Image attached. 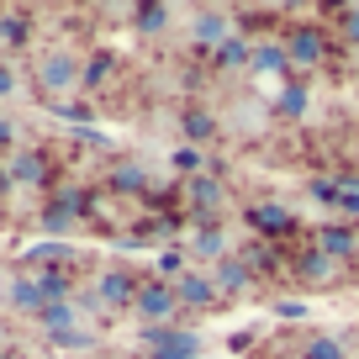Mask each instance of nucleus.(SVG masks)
<instances>
[{"label":"nucleus","mask_w":359,"mask_h":359,"mask_svg":"<svg viewBox=\"0 0 359 359\" xmlns=\"http://www.w3.org/2000/svg\"><path fill=\"white\" fill-rule=\"evenodd\" d=\"M137 291H143V275H137V269H101V275H95V296H101L106 312L133 306Z\"/></svg>","instance_id":"11"},{"label":"nucleus","mask_w":359,"mask_h":359,"mask_svg":"<svg viewBox=\"0 0 359 359\" xmlns=\"http://www.w3.org/2000/svg\"><path fill=\"white\" fill-rule=\"evenodd\" d=\"M243 227L254 238H264V243H280V248L302 233V222H296V212L285 201H248L243 206Z\"/></svg>","instance_id":"2"},{"label":"nucleus","mask_w":359,"mask_h":359,"mask_svg":"<svg viewBox=\"0 0 359 359\" xmlns=\"http://www.w3.org/2000/svg\"><path fill=\"white\" fill-rule=\"evenodd\" d=\"M312 248H323V254L338 259V264H359V227L338 217V222H327V227L312 233Z\"/></svg>","instance_id":"12"},{"label":"nucleus","mask_w":359,"mask_h":359,"mask_svg":"<svg viewBox=\"0 0 359 359\" xmlns=\"http://www.w3.org/2000/svg\"><path fill=\"white\" fill-rule=\"evenodd\" d=\"M238 32V22H233V11H222V6H212V11H196V27H191V43H196V53L201 58H212L217 48L227 43V37Z\"/></svg>","instance_id":"10"},{"label":"nucleus","mask_w":359,"mask_h":359,"mask_svg":"<svg viewBox=\"0 0 359 359\" xmlns=\"http://www.w3.org/2000/svg\"><path fill=\"white\" fill-rule=\"evenodd\" d=\"M37 222H43V233H69V227H74L79 217L69 212L64 201H53V196H48V201H43V212H37Z\"/></svg>","instance_id":"28"},{"label":"nucleus","mask_w":359,"mask_h":359,"mask_svg":"<svg viewBox=\"0 0 359 359\" xmlns=\"http://www.w3.org/2000/svg\"><path fill=\"white\" fill-rule=\"evenodd\" d=\"M27 37H32V11H0V43L22 48Z\"/></svg>","instance_id":"27"},{"label":"nucleus","mask_w":359,"mask_h":359,"mask_svg":"<svg viewBox=\"0 0 359 359\" xmlns=\"http://www.w3.org/2000/svg\"><path fill=\"white\" fill-rule=\"evenodd\" d=\"M53 116H58V122H69V127H79V133H85V127L95 122L101 111H95V101H58V106H53Z\"/></svg>","instance_id":"29"},{"label":"nucleus","mask_w":359,"mask_h":359,"mask_svg":"<svg viewBox=\"0 0 359 359\" xmlns=\"http://www.w3.org/2000/svg\"><path fill=\"white\" fill-rule=\"evenodd\" d=\"M79 69H85V64H79L74 53H64V48H53V53H43V58H37V74H32V79H37V90H43L48 101L58 106V95L79 85Z\"/></svg>","instance_id":"7"},{"label":"nucleus","mask_w":359,"mask_h":359,"mask_svg":"<svg viewBox=\"0 0 359 359\" xmlns=\"http://www.w3.org/2000/svg\"><path fill=\"white\" fill-rule=\"evenodd\" d=\"M248 64H254V43H248V37H238V32L227 37L212 58H206V69H212V74H243Z\"/></svg>","instance_id":"17"},{"label":"nucleus","mask_w":359,"mask_h":359,"mask_svg":"<svg viewBox=\"0 0 359 359\" xmlns=\"http://www.w3.org/2000/svg\"><path fill=\"white\" fill-rule=\"evenodd\" d=\"M11 154H16V122L0 116V158H11Z\"/></svg>","instance_id":"36"},{"label":"nucleus","mask_w":359,"mask_h":359,"mask_svg":"<svg viewBox=\"0 0 359 359\" xmlns=\"http://www.w3.org/2000/svg\"><path fill=\"white\" fill-rule=\"evenodd\" d=\"M185 254L191 259H206V264H222L233 248H227V233H222V222H196V233L185 238Z\"/></svg>","instance_id":"16"},{"label":"nucleus","mask_w":359,"mask_h":359,"mask_svg":"<svg viewBox=\"0 0 359 359\" xmlns=\"http://www.w3.org/2000/svg\"><path fill=\"white\" fill-rule=\"evenodd\" d=\"M74 143H85V148H101V154H106V148H111V143H106V133H95V127H85V133H74Z\"/></svg>","instance_id":"37"},{"label":"nucleus","mask_w":359,"mask_h":359,"mask_svg":"<svg viewBox=\"0 0 359 359\" xmlns=\"http://www.w3.org/2000/svg\"><path fill=\"white\" fill-rule=\"evenodd\" d=\"M106 191H111V196H133V201H143V196L154 191V180H148V169L137 164V158H122V164L106 169Z\"/></svg>","instance_id":"14"},{"label":"nucleus","mask_w":359,"mask_h":359,"mask_svg":"<svg viewBox=\"0 0 359 359\" xmlns=\"http://www.w3.org/2000/svg\"><path fill=\"white\" fill-rule=\"evenodd\" d=\"M48 344L53 348H79V354H85V348H95V333H90V327H69V333L48 338Z\"/></svg>","instance_id":"33"},{"label":"nucleus","mask_w":359,"mask_h":359,"mask_svg":"<svg viewBox=\"0 0 359 359\" xmlns=\"http://www.w3.org/2000/svg\"><path fill=\"white\" fill-rule=\"evenodd\" d=\"M6 95H16V69L11 64H0V101H6Z\"/></svg>","instance_id":"38"},{"label":"nucleus","mask_w":359,"mask_h":359,"mask_svg":"<svg viewBox=\"0 0 359 359\" xmlns=\"http://www.w3.org/2000/svg\"><path fill=\"white\" fill-rule=\"evenodd\" d=\"M0 354H6V348H0Z\"/></svg>","instance_id":"41"},{"label":"nucleus","mask_w":359,"mask_h":359,"mask_svg":"<svg viewBox=\"0 0 359 359\" xmlns=\"http://www.w3.org/2000/svg\"><path fill=\"white\" fill-rule=\"evenodd\" d=\"M180 133H185V143H191V148H201V143H212V137H217V116L206 111V106H185V111H180Z\"/></svg>","instance_id":"21"},{"label":"nucleus","mask_w":359,"mask_h":359,"mask_svg":"<svg viewBox=\"0 0 359 359\" xmlns=\"http://www.w3.org/2000/svg\"><path fill=\"white\" fill-rule=\"evenodd\" d=\"M185 243H175V248H158V280H180L185 275Z\"/></svg>","instance_id":"31"},{"label":"nucleus","mask_w":359,"mask_h":359,"mask_svg":"<svg viewBox=\"0 0 359 359\" xmlns=\"http://www.w3.org/2000/svg\"><path fill=\"white\" fill-rule=\"evenodd\" d=\"M291 280H302L306 291H333V285L344 280V264L306 243V248H296V259H291Z\"/></svg>","instance_id":"6"},{"label":"nucleus","mask_w":359,"mask_h":359,"mask_svg":"<svg viewBox=\"0 0 359 359\" xmlns=\"http://www.w3.org/2000/svg\"><path fill=\"white\" fill-rule=\"evenodd\" d=\"M296 359H348V348L338 344V338H306Z\"/></svg>","instance_id":"32"},{"label":"nucleus","mask_w":359,"mask_h":359,"mask_svg":"<svg viewBox=\"0 0 359 359\" xmlns=\"http://www.w3.org/2000/svg\"><path fill=\"white\" fill-rule=\"evenodd\" d=\"M248 344H254V333H233V338H227V348H233V354H243Z\"/></svg>","instance_id":"39"},{"label":"nucleus","mask_w":359,"mask_h":359,"mask_svg":"<svg viewBox=\"0 0 359 359\" xmlns=\"http://www.w3.org/2000/svg\"><path fill=\"white\" fill-rule=\"evenodd\" d=\"M306 191H312V201H323V206H338V201H344V180H312Z\"/></svg>","instance_id":"34"},{"label":"nucleus","mask_w":359,"mask_h":359,"mask_svg":"<svg viewBox=\"0 0 359 359\" xmlns=\"http://www.w3.org/2000/svg\"><path fill=\"white\" fill-rule=\"evenodd\" d=\"M306 106H312V90H306V79H302V74H291V79H285V90L275 95V106H269V111L280 116V122H302Z\"/></svg>","instance_id":"18"},{"label":"nucleus","mask_w":359,"mask_h":359,"mask_svg":"<svg viewBox=\"0 0 359 359\" xmlns=\"http://www.w3.org/2000/svg\"><path fill=\"white\" fill-rule=\"evenodd\" d=\"M79 323H85V317H79L74 302H53V306H43V312H37V327H43L48 338L69 333V327H79Z\"/></svg>","instance_id":"22"},{"label":"nucleus","mask_w":359,"mask_h":359,"mask_svg":"<svg viewBox=\"0 0 359 359\" xmlns=\"http://www.w3.org/2000/svg\"><path fill=\"white\" fill-rule=\"evenodd\" d=\"M275 317H280V323H302L306 302H291V296H285V302H275Z\"/></svg>","instance_id":"35"},{"label":"nucleus","mask_w":359,"mask_h":359,"mask_svg":"<svg viewBox=\"0 0 359 359\" xmlns=\"http://www.w3.org/2000/svg\"><path fill=\"white\" fill-rule=\"evenodd\" d=\"M280 43H285V53H291V74H312V69H323L327 58H333V43L338 37L327 32V27H317V22H291L280 32Z\"/></svg>","instance_id":"1"},{"label":"nucleus","mask_w":359,"mask_h":359,"mask_svg":"<svg viewBox=\"0 0 359 359\" xmlns=\"http://www.w3.org/2000/svg\"><path fill=\"white\" fill-rule=\"evenodd\" d=\"M133 27L143 37H158V32H169V22H175V11H169V6H133Z\"/></svg>","instance_id":"26"},{"label":"nucleus","mask_w":359,"mask_h":359,"mask_svg":"<svg viewBox=\"0 0 359 359\" xmlns=\"http://www.w3.org/2000/svg\"><path fill=\"white\" fill-rule=\"evenodd\" d=\"M0 359H22V354H16V348H6V354H0Z\"/></svg>","instance_id":"40"},{"label":"nucleus","mask_w":359,"mask_h":359,"mask_svg":"<svg viewBox=\"0 0 359 359\" xmlns=\"http://www.w3.org/2000/svg\"><path fill=\"white\" fill-rule=\"evenodd\" d=\"M6 302H11L16 312H32V317L48 306V302H43V291H37V275H16V280L6 285Z\"/></svg>","instance_id":"23"},{"label":"nucleus","mask_w":359,"mask_h":359,"mask_svg":"<svg viewBox=\"0 0 359 359\" xmlns=\"http://www.w3.org/2000/svg\"><path fill=\"white\" fill-rule=\"evenodd\" d=\"M238 259L248 264V275L254 280H269V275H280V269H291V259H285L280 243H264V238H248L243 248H233Z\"/></svg>","instance_id":"13"},{"label":"nucleus","mask_w":359,"mask_h":359,"mask_svg":"<svg viewBox=\"0 0 359 359\" xmlns=\"http://www.w3.org/2000/svg\"><path fill=\"white\" fill-rule=\"evenodd\" d=\"M323 16L333 22V37L348 48H359V6H323Z\"/></svg>","instance_id":"25"},{"label":"nucleus","mask_w":359,"mask_h":359,"mask_svg":"<svg viewBox=\"0 0 359 359\" xmlns=\"http://www.w3.org/2000/svg\"><path fill=\"white\" fill-rule=\"evenodd\" d=\"M133 312L143 317L148 327H169L180 317V296H175V280H158V275H143V291H137Z\"/></svg>","instance_id":"4"},{"label":"nucleus","mask_w":359,"mask_h":359,"mask_svg":"<svg viewBox=\"0 0 359 359\" xmlns=\"http://www.w3.org/2000/svg\"><path fill=\"white\" fill-rule=\"evenodd\" d=\"M222 206H227V180L222 175L185 180V217H191V222H217Z\"/></svg>","instance_id":"5"},{"label":"nucleus","mask_w":359,"mask_h":359,"mask_svg":"<svg viewBox=\"0 0 359 359\" xmlns=\"http://www.w3.org/2000/svg\"><path fill=\"white\" fill-rule=\"evenodd\" d=\"M248 74H285V79H291V53H285L280 37L254 43V64H248Z\"/></svg>","instance_id":"19"},{"label":"nucleus","mask_w":359,"mask_h":359,"mask_svg":"<svg viewBox=\"0 0 359 359\" xmlns=\"http://www.w3.org/2000/svg\"><path fill=\"white\" fill-rule=\"evenodd\" d=\"M175 296H180V312H212V306H222V291H217L212 269H185L175 280Z\"/></svg>","instance_id":"9"},{"label":"nucleus","mask_w":359,"mask_h":359,"mask_svg":"<svg viewBox=\"0 0 359 359\" xmlns=\"http://www.w3.org/2000/svg\"><path fill=\"white\" fill-rule=\"evenodd\" d=\"M74 264H79V248L74 243H58V238L32 243L22 254V269H32V275H37V269H74Z\"/></svg>","instance_id":"15"},{"label":"nucleus","mask_w":359,"mask_h":359,"mask_svg":"<svg viewBox=\"0 0 359 359\" xmlns=\"http://www.w3.org/2000/svg\"><path fill=\"white\" fill-rule=\"evenodd\" d=\"M111 74H116V53H106V48H101V53H90L85 69H79V90H90V95H95Z\"/></svg>","instance_id":"24"},{"label":"nucleus","mask_w":359,"mask_h":359,"mask_svg":"<svg viewBox=\"0 0 359 359\" xmlns=\"http://www.w3.org/2000/svg\"><path fill=\"white\" fill-rule=\"evenodd\" d=\"M6 175H11L16 191H48L53 185V158H48V148H16L6 158Z\"/></svg>","instance_id":"8"},{"label":"nucleus","mask_w":359,"mask_h":359,"mask_svg":"<svg viewBox=\"0 0 359 359\" xmlns=\"http://www.w3.org/2000/svg\"><path fill=\"white\" fill-rule=\"evenodd\" d=\"M169 164H175L185 180H196V175H206V169H212V164H206V154H201V148H191V143H180L175 154H169Z\"/></svg>","instance_id":"30"},{"label":"nucleus","mask_w":359,"mask_h":359,"mask_svg":"<svg viewBox=\"0 0 359 359\" xmlns=\"http://www.w3.org/2000/svg\"><path fill=\"white\" fill-rule=\"evenodd\" d=\"M143 348L148 359H201V333L185 323H169V327H143Z\"/></svg>","instance_id":"3"},{"label":"nucleus","mask_w":359,"mask_h":359,"mask_svg":"<svg viewBox=\"0 0 359 359\" xmlns=\"http://www.w3.org/2000/svg\"><path fill=\"white\" fill-rule=\"evenodd\" d=\"M212 280H217V291H222V296H243L248 285H254V275H248V264L238 254H227L222 264H212Z\"/></svg>","instance_id":"20"}]
</instances>
